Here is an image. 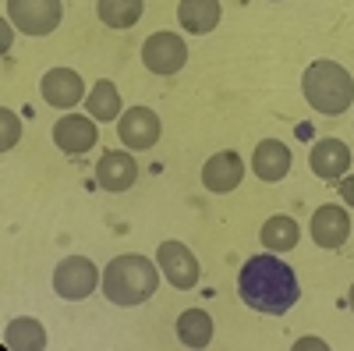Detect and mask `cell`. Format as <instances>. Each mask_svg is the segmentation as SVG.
<instances>
[{
	"label": "cell",
	"instance_id": "44dd1931",
	"mask_svg": "<svg viewBox=\"0 0 354 351\" xmlns=\"http://www.w3.org/2000/svg\"><path fill=\"white\" fill-rule=\"evenodd\" d=\"M4 337H8V348H15V351H43L46 348V330L36 319H15Z\"/></svg>",
	"mask_w": 354,
	"mask_h": 351
},
{
	"label": "cell",
	"instance_id": "d6986e66",
	"mask_svg": "<svg viewBox=\"0 0 354 351\" xmlns=\"http://www.w3.org/2000/svg\"><path fill=\"white\" fill-rule=\"evenodd\" d=\"M85 110L88 117H96V121H113V117H121V93H117L113 82H96V89L88 93L85 100Z\"/></svg>",
	"mask_w": 354,
	"mask_h": 351
},
{
	"label": "cell",
	"instance_id": "52a82bcc",
	"mask_svg": "<svg viewBox=\"0 0 354 351\" xmlns=\"http://www.w3.org/2000/svg\"><path fill=\"white\" fill-rule=\"evenodd\" d=\"M156 262H160L163 277H167L177 291H188V287L198 284V259L192 255L188 245H181V242H163V245L156 249Z\"/></svg>",
	"mask_w": 354,
	"mask_h": 351
},
{
	"label": "cell",
	"instance_id": "2e32d148",
	"mask_svg": "<svg viewBox=\"0 0 354 351\" xmlns=\"http://www.w3.org/2000/svg\"><path fill=\"white\" fill-rule=\"evenodd\" d=\"M177 18H181V28H188L195 36H205L220 21V0H181L177 4Z\"/></svg>",
	"mask_w": 354,
	"mask_h": 351
},
{
	"label": "cell",
	"instance_id": "ffe728a7",
	"mask_svg": "<svg viewBox=\"0 0 354 351\" xmlns=\"http://www.w3.org/2000/svg\"><path fill=\"white\" fill-rule=\"evenodd\" d=\"M142 8H145V0H100L96 4L100 21L110 28H131L142 18Z\"/></svg>",
	"mask_w": 354,
	"mask_h": 351
},
{
	"label": "cell",
	"instance_id": "4fadbf2b",
	"mask_svg": "<svg viewBox=\"0 0 354 351\" xmlns=\"http://www.w3.org/2000/svg\"><path fill=\"white\" fill-rule=\"evenodd\" d=\"M241 178H245V163H241V156L234 150L216 153L209 163L202 167V185L209 192H234L241 185Z\"/></svg>",
	"mask_w": 354,
	"mask_h": 351
},
{
	"label": "cell",
	"instance_id": "7a4b0ae2",
	"mask_svg": "<svg viewBox=\"0 0 354 351\" xmlns=\"http://www.w3.org/2000/svg\"><path fill=\"white\" fill-rule=\"evenodd\" d=\"M156 262L145 255H117L103 270V295L113 305H138L156 295Z\"/></svg>",
	"mask_w": 354,
	"mask_h": 351
},
{
	"label": "cell",
	"instance_id": "3957f363",
	"mask_svg": "<svg viewBox=\"0 0 354 351\" xmlns=\"http://www.w3.org/2000/svg\"><path fill=\"white\" fill-rule=\"evenodd\" d=\"M301 89H305V100L326 117L347 114V107L354 103V78L333 61L308 64V71L301 78Z\"/></svg>",
	"mask_w": 354,
	"mask_h": 351
},
{
	"label": "cell",
	"instance_id": "8fae6325",
	"mask_svg": "<svg viewBox=\"0 0 354 351\" xmlns=\"http://www.w3.org/2000/svg\"><path fill=\"white\" fill-rule=\"evenodd\" d=\"M308 163L322 181H340L344 170L351 167V150L340 138H319L308 153Z\"/></svg>",
	"mask_w": 354,
	"mask_h": 351
},
{
	"label": "cell",
	"instance_id": "e0dca14e",
	"mask_svg": "<svg viewBox=\"0 0 354 351\" xmlns=\"http://www.w3.org/2000/svg\"><path fill=\"white\" fill-rule=\"evenodd\" d=\"M262 245H266V252H290L294 245H298V238H301V227H298V220H290V217H270L262 224Z\"/></svg>",
	"mask_w": 354,
	"mask_h": 351
},
{
	"label": "cell",
	"instance_id": "5bb4252c",
	"mask_svg": "<svg viewBox=\"0 0 354 351\" xmlns=\"http://www.w3.org/2000/svg\"><path fill=\"white\" fill-rule=\"evenodd\" d=\"M135 178H138V163H135L124 150H110V153L100 156V167H96L100 188H106V192H124V188L135 185Z\"/></svg>",
	"mask_w": 354,
	"mask_h": 351
},
{
	"label": "cell",
	"instance_id": "9a60e30c",
	"mask_svg": "<svg viewBox=\"0 0 354 351\" xmlns=\"http://www.w3.org/2000/svg\"><path fill=\"white\" fill-rule=\"evenodd\" d=\"M252 170L259 174L262 181H283L287 170H290V150L277 138H266L255 145V156H252Z\"/></svg>",
	"mask_w": 354,
	"mask_h": 351
},
{
	"label": "cell",
	"instance_id": "5b68a950",
	"mask_svg": "<svg viewBox=\"0 0 354 351\" xmlns=\"http://www.w3.org/2000/svg\"><path fill=\"white\" fill-rule=\"evenodd\" d=\"M8 18L25 36H50L61 25V0H8Z\"/></svg>",
	"mask_w": 354,
	"mask_h": 351
},
{
	"label": "cell",
	"instance_id": "6da1fadb",
	"mask_svg": "<svg viewBox=\"0 0 354 351\" xmlns=\"http://www.w3.org/2000/svg\"><path fill=\"white\" fill-rule=\"evenodd\" d=\"M238 291H241V302L252 305L255 312H266V316H283L298 305V277L280 255H252L245 267H241V277H238Z\"/></svg>",
	"mask_w": 354,
	"mask_h": 351
},
{
	"label": "cell",
	"instance_id": "603a6c76",
	"mask_svg": "<svg viewBox=\"0 0 354 351\" xmlns=\"http://www.w3.org/2000/svg\"><path fill=\"white\" fill-rule=\"evenodd\" d=\"M340 199L347 202V206H354V174L351 178H340Z\"/></svg>",
	"mask_w": 354,
	"mask_h": 351
},
{
	"label": "cell",
	"instance_id": "8992f818",
	"mask_svg": "<svg viewBox=\"0 0 354 351\" xmlns=\"http://www.w3.org/2000/svg\"><path fill=\"white\" fill-rule=\"evenodd\" d=\"M142 61L153 75H177L188 61V50H185V39L177 33H156L145 39L142 46Z\"/></svg>",
	"mask_w": 354,
	"mask_h": 351
},
{
	"label": "cell",
	"instance_id": "ac0fdd59",
	"mask_svg": "<svg viewBox=\"0 0 354 351\" xmlns=\"http://www.w3.org/2000/svg\"><path fill=\"white\" fill-rule=\"evenodd\" d=\"M177 337H181V344H188V348H205L213 341V319H209V312H202V309L181 312V319H177Z\"/></svg>",
	"mask_w": 354,
	"mask_h": 351
},
{
	"label": "cell",
	"instance_id": "7402d4cb",
	"mask_svg": "<svg viewBox=\"0 0 354 351\" xmlns=\"http://www.w3.org/2000/svg\"><path fill=\"white\" fill-rule=\"evenodd\" d=\"M0 125H4V128H0V150H11V145L18 142V135H21V125H18V117L11 114V110H0Z\"/></svg>",
	"mask_w": 354,
	"mask_h": 351
},
{
	"label": "cell",
	"instance_id": "cb8c5ba5",
	"mask_svg": "<svg viewBox=\"0 0 354 351\" xmlns=\"http://www.w3.org/2000/svg\"><path fill=\"white\" fill-rule=\"evenodd\" d=\"M351 309H354V287H351Z\"/></svg>",
	"mask_w": 354,
	"mask_h": 351
},
{
	"label": "cell",
	"instance_id": "277c9868",
	"mask_svg": "<svg viewBox=\"0 0 354 351\" xmlns=\"http://www.w3.org/2000/svg\"><path fill=\"white\" fill-rule=\"evenodd\" d=\"M96 284H103V277H100V270H96L85 255H68V259L57 262V270H53L57 295L68 298V302L88 298V295L96 291Z\"/></svg>",
	"mask_w": 354,
	"mask_h": 351
},
{
	"label": "cell",
	"instance_id": "30bf717a",
	"mask_svg": "<svg viewBox=\"0 0 354 351\" xmlns=\"http://www.w3.org/2000/svg\"><path fill=\"white\" fill-rule=\"evenodd\" d=\"M39 93H43V100H46L50 107L68 110V107H75V103L85 96V85H82V78H78L71 68H53V71L43 75Z\"/></svg>",
	"mask_w": 354,
	"mask_h": 351
},
{
	"label": "cell",
	"instance_id": "ba28073f",
	"mask_svg": "<svg viewBox=\"0 0 354 351\" xmlns=\"http://www.w3.org/2000/svg\"><path fill=\"white\" fill-rule=\"evenodd\" d=\"M117 135H121V142L128 150H149L160 138V117L149 107H131L117 121Z\"/></svg>",
	"mask_w": 354,
	"mask_h": 351
},
{
	"label": "cell",
	"instance_id": "9c48e42d",
	"mask_svg": "<svg viewBox=\"0 0 354 351\" xmlns=\"http://www.w3.org/2000/svg\"><path fill=\"white\" fill-rule=\"evenodd\" d=\"M53 142L61 145L64 153L82 156L96 145V117H82V114H64L61 121L53 125Z\"/></svg>",
	"mask_w": 354,
	"mask_h": 351
},
{
	"label": "cell",
	"instance_id": "7c38bea8",
	"mask_svg": "<svg viewBox=\"0 0 354 351\" xmlns=\"http://www.w3.org/2000/svg\"><path fill=\"white\" fill-rule=\"evenodd\" d=\"M312 238L319 249H340L351 238V217L340 206H319L312 213Z\"/></svg>",
	"mask_w": 354,
	"mask_h": 351
}]
</instances>
